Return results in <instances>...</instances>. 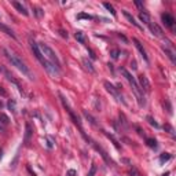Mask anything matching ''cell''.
<instances>
[{"label": "cell", "mask_w": 176, "mask_h": 176, "mask_svg": "<svg viewBox=\"0 0 176 176\" xmlns=\"http://www.w3.org/2000/svg\"><path fill=\"white\" fill-rule=\"evenodd\" d=\"M29 44H30V48H32V51H33V54H35V57L37 58V61L41 65H43V68L48 73H50L52 77H58L59 76V69H57L54 65H51L45 58H44V55L41 54V51H40V47H39V44L35 41V40H32V39H29Z\"/></svg>", "instance_id": "1"}, {"label": "cell", "mask_w": 176, "mask_h": 176, "mask_svg": "<svg viewBox=\"0 0 176 176\" xmlns=\"http://www.w3.org/2000/svg\"><path fill=\"white\" fill-rule=\"evenodd\" d=\"M3 52H4V55H6V58L11 62V65H14L17 69L22 73V74H25L28 79H30V80H33V74L30 73V70H29V68L25 65V62L21 59V58L15 54V52H13L11 50H8V48H3Z\"/></svg>", "instance_id": "2"}, {"label": "cell", "mask_w": 176, "mask_h": 176, "mask_svg": "<svg viewBox=\"0 0 176 176\" xmlns=\"http://www.w3.org/2000/svg\"><path fill=\"white\" fill-rule=\"evenodd\" d=\"M120 72H121V74L125 77V80L128 83H129V85H131L132 91H133V94H135V96H136V99H138V103L139 106H145L146 105V99H145V94H143V91L140 89V87L138 85V81L135 80V77L128 72V70L125 69V68H120Z\"/></svg>", "instance_id": "3"}, {"label": "cell", "mask_w": 176, "mask_h": 176, "mask_svg": "<svg viewBox=\"0 0 176 176\" xmlns=\"http://www.w3.org/2000/svg\"><path fill=\"white\" fill-rule=\"evenodd\" d=\"M39 47H40V51H41V54L44 55V58H45L51 65H54L57 69H61V62H59V59H58L57 54L54 52V50H52L51 47H48L47 44H44V43L39 44Z\"/></svg>", "instance_id": "4"}, {"label": "cell", "mask_w": 176, "mask_h": 176, "mask_svg": "<svg viewBox=\"0 0 176 176\" xmlns=\"http://www.w3.org/2000/svg\"><path fill=\"white\" fill-rule=\"evenodd\" d=\"M59 98H61V102H62V105H63V107L66 109V112L69 113V116H70V118L73 120V123H74L76 125L80 128V131H81V133L85 136V133H84V131H83V127H81V121H80V118H79V116L73 112V109H72V106L69 105V102L66 101V98L63 96L62 94H59Z\"/></svg>", "instance_id": "5"}, {"label": "cell", "mask_w": 176, "mask_h": 176, "mask_svg": "<svg viewBox=\"0 0 176 176\" xmlns=\"http://www.w3.org/2000/svg\"><path fill=\"white\" fill-rule=\"evenodd\" d=\"M105 88H106V91L109 92V94H112L117 99L118 102H121L123 105H127V102L124 101V98H123V95L120 94V91H118V88H116L113 85V84H110L109 81H105Z\"/></svg>", "instance_id": "6"}, {"label": "cell", "mask_w": 176, "mask_h": 176, "mask_svg": "<svg viewBox=\"0 0 176 176\" xmlns=\"http://www.w3.org/2000/svg\"><path fill=\"white\" fill-rule=\"evenodd\" d=\"M147 26H149V29H150V32L156 36V37H162V29L160 28V26L156 24V22H149L147 24Z\"/></svg>", "instance_id": "7"}, {"label": "cell", "mask_w": 176, "mask_h": 176, "mask_svg": "<svg viewBox=\"0 0 176 176\" xmlns=\"http://www.w3.org/2000/svg\"><path fill=\"white\" fill-rule=\"evenodd\" d=\"M139 87H140V89L143 91L145 89L146 92H150V83H149V80H147V77L146 76H139V84H138Z\"/></svg>", "instance_id": "8"}, {"label": "cell", "mask_w": 176, "mask_h": 176, "mask_svg": "<svg viewBox=\"0 0 176 176\" xmlns=\"http://www.w3.org/2000/svg\"><path fill=\"white\" fill-rule=\"evenodd\" d=\"M132 41L135 43V47H136V48H138V51L140 52V55H142V58L145 59V62H149V57H147V54H146V50L143 48V45L140 44V41H139L138 39H135V37L132 39Z\"/></svg>", "instance_id": "9"}, {"label": "cell", "mask_w": 176, "mask_h": 176, "mask_svg": "<svg viewBox=\"0 0 176 176\" xmlns=\"http://www.w3.org/2000/svg\"><path fill=\"white\" fill-rule=\"evenodd\" d=\"M89 142H91V145H92V146H94V147H95V150H96V151H99V153H101V156H102V157H103V160H105V161H106L107 164H112V162H113V161H112V160L109 158V156H107V153H106V151H105V150H103V149H102L101 146H98V145H96V143H95V142H94V140H91V139H89Z\"/></svg>", "instance_id": "10"}, {"label": "cell", "mask_w": 176, "mask_h": 176, "mask_svg": "<svg viewBox=\"0 0 176 176\" xmlns=\"http://www.w3.org/2000/svg\"><path fill=\"white\" fill-rule=\"evenodd\" d=\"M161 19H162L164 25L168 26V28H173V24H175V18L171 15V14L168 13H164L162 15H161Z\"/></svg>", "instance_id": "11"}, {"label": "cell", "mask_w": 176, "mask_h": 176, "mask_svg": "<svg viewBox=\"0 0 176 176\" xmlns=\"http://www.w3.org/2000/svg\"><path fill=\"white\" fill-rule=\"evenodd\" d=\"M123 14H124V17L128 19V22H129V24H132L133 26H136V28H138V29H140V30H143V26L140 25L139 22H136V19L133 18V17H132V15L128 13L127 10H123Z\"/></svg>", "instance_id": "12"}, {"label": "cell", "mask_w": 176, "mask_h": 176, "mask_svg": "<svg viewBox=\"0 0 176 176\" xmlns=\"http://www.w3.org/2000/svg\"><path fill=\"white\" fill-rule=\"evenodd\" d=\"M11 4H13V6L17 8V11H18V13H21L22 15H25V17H28V15H29L28 10H26V7L24 6L22 3H19V1H11Z\"/></svg>", "instance_id": "13"}, {"label": "cell", "mask_w": 176, "mask_h": 176, "mask_svg": "<svg viewBox=\"0 0 176 176\" xmlns=\"http://www.w3.org/2000/svg\"><path fill=\"white\" fill-rule=\"evenodd\" d=\"M162 51L165 52V55L171 59V62L176 63V58H175V52H173V50H171L169 47H162Z\"/></svg>", "instance_id": "14"}, {"label": "cell", "mask_w": 176, "mask_h": 176, "mask_svg": "<svg viewBox=\"0 0 176 176\" xmlns=\"http://www.w3.org/2000/svg\"><path fill=\"white\" fill-rule=\"evenodd\" d=\"M0 30L1 32H4L7 36H10V37H13V39H17V36H15V33L13 32V29H10L8 26H6L4 24H1L0 22Z\"/></svg>", "instance_id": "15"}, {"label": "cell", "mask_w": 176, "mask_h": 176, "mask_svg": "<svg viewBox=\"0 0 176 176\" xmlns=\"http://www.w3.org/2000/svg\"><path fill=\"white\" fill-rule=\"evenodd\" d=\"M83 65H84V68H85V70H88L91 74H94L95 73V68L92 66V63H91V61H88L87 58H84L83 59Z\"/></svg>", "instance_id": "16"}, {"label": "cell", "mask_w": 176, "mask_h": 176, "mask_svg": "<svg viewBox=\"0 0 176 176\" xmlns=\"http://www.w3.org/2000/svg\"><path fill=\"white\" fill-rule=\"evenodd\" d=\"M25 128H26V132H25V139H24V142H25V145H29V142H30V136H32V128H30L29 124H26Z\"/></svg>", "instance_id": "17"}, {"label": "cell", "mask_w": 176, "mask_h": 176, "mask_svg": "<svg viewBox=\"0 0 176 176\" xmlns=\"http://www.w3.org/2000/svg\"><path fill=\"white\" fill-rule=\"evenodd\" d=\"M74 37H76V40H77L79 43L85 44V35H84L81 30H77V32H76V33H74Z\"/></svg>", "instance_id": "18"}, {"label": "cell", "mask_w": 176, "mask_h": 176, "mask_svg": "<svg viewBox=\"0 0 176 176\" xmlns=\"http://www.w3.org/2000/svg\"><path fill=\"white\" fill-rule=\"evenodd\" d=\"M139 19H140V21H142L143 24H146V25H147V24H149V22L151 21V19H150V15H149L147 13H145V11L139 14Z\"/></svg>", "instance_id": "19"}, {"label": "cell", "mask_w": 176, "mask_h": 176, "mask_svg": "<svg viewBox=\"0 0 176 176\" xmlns=\"http://www.w3.org/2000/svg\"><path fill=\"white\" fill-rule=\"evenodd\" d=\"M6 77H7V80H8V81L14 83V84H15V85H17V87H18V89H19V91H21V92H22V88L19 87V83L17 81V80H15V79H14L13 76L10 74V73H8V72H7V70H6Z\"/></svg>", "instance_id": "20"}, {"label": "cell", "mask_w": 176, "mask_h": 176, "mask_svg": "<svg viewBox=\"0 0 176 176\" xmlns=\"http://www.w3.org/2000/svg\"><path fill=\"white\" fill-rule=\"evenodd\" d=\"M146 143H147V146L151 147V149H156V147H157V140L153 138H147L146 139Z\"/></svg>", "instance_id": "21"}, {"label": "cell", "mask_w": 176, "mask_h": 176, "mask_svg": "<svg viewBox=\"0 0 176 176\" xmlns=\"http://www.w3.org/2000/svg\"><path fill=\"white\" fill-rule=\"evenodd\" d=\"M7 107L13 112V113H15V110H17V105H15V101L14 99H10V101L7 102Z\"/></svg>", "instance_id": "22"}, {"label": "cell", "mask_w": 176, "mask_h": 176, "mask_svg": "<svg viewBox=\"0 0 176 176\" xmlns=\"http://www.w3.org/2000/svg\"><path fill=\"white\" fill-rule=\"evenodd\" d=\"M105 135H106L107 138H109V139H110V140H112V142H113V145L116 146V149H118V150H120V149H121V147H120V145H118V142H117V140L114 139V136H113V135H110L109 132H105Z\"/></svg>", "instance_id": "23"}, {"label": "cell", "mask_w": 176, "mask_h": 176, "mask_svg": "<svg viewBox=\"0 0 176 176\" xmlns=\"http://www.w3.org/2000/svg\"><path fill=\"white\" fill-rule=\"evenodd\" d=\"M103 6H105V8H106L107 11H109V13L112 14L113 17H116V11H114V7L112 6L110 3H103Z\"/></svg>", "instance_id": "24"}, {"label": "cell", "mask_w": 176, "mask_h": 176, "mask_svg": "<svg viewBox=\"0 0 176 176\" xmlns=\"http://www.w3.org/2000/svg\"><path fill=\"white\" fill-rule=\"evenodd\" d=\"M171 158H172V154H169V153H164V154L160 156V161H161V162H165V161H169Z\"/></svg>", "instance_id": "25"}, {"label": "cell", "mask_w": 176, "mask_h": 176, "mask_svg": "<svg viewBox=\"0 0 176 176\" xmlns=\"http://www.w3.org/2000/svg\"><path fill=\"white\" fill-rule=\"evenodd\" d=\"M77 19H94L92 15H89V14H85V13H80L77 15Z\"/></svg>", "instance_id": "26"}, {"label": "cell", "mask_w": 176, "mask_h": 176, "mask_svg": "<svg viewBox=\"0 0 176 176\" xmlns=\"http://www.w3.org/2000/svg\"><path fill=\"white\" fill-rule=\"evenodd\" d=\"M96 171H98L96 165H95V164H92V165H91V169H89V172H88L87 176H95V175H96Z\"/></svg>", "instance_id": "27"}, {"label": "cell", "mask_w": 176, "mask_h": 176, "mask_svg": "<svg viewBox=\"0 0 176 176\" xmlns=\"http://www.w3.org/2000/svg\"><path fill=\"white\" fill-rule=\"evenodd\" d=\"M0 121L3 123V124H8L10 123V118L7 117L6 114H3V113H0Z\"/></svg>", "instance_id": "28"}, {"label": "cell", "mask_w": 176, "mask_h": 176, "mask_svg": "<svg viewBox=\"0 0 176 176\" xmlns=\"http://www.w3.org/2000/svg\"><path fill=\"white\" fill-rule=\"evenodd\" d=\"M33 10H35V14H36V17H39V18H40V17H43L44 11L41 10V8H39V7H35Z\"/></svg>", "instance_id": "29"}, {"label": "cell", "mask_w": 176, "mask_h": 176, "mask_svg": "<svg viewBox=\"0 0 176 176\" xmlns=\"http://www.w3.org/2000/svg\"><path fill=\"white\" fill-rule=\"evenodd\" d=\"M147 121H149V123H150V125L156 127V128H160V125H158L157 123H156V120L153 118V117H150V116H149V117H147Z\"/></svg>", "instance_id": "30"}, {"label": "cell", "mask_w": 176, "mask_h": 176, "mask_svg": "<svg viewBox=\"0 0 176 176\" xmlns=\"http://www.w3.org/2000/svg\"><path fill=\"white\" fill-rule=\"evenodd\" d=\"M110 55H112L113 59H117V58L120 57V51L118 50H112L110 51Z\"/></svg>", "instance_id": "31"}, {"label": "cell", "mask_w": 176, "mask_h": 176, "mask_svg": "<svg viewBox=\"0 0 176 176\" xmlns=\"http://www.w3.org/2000/svg\"><path fill=\"white\" fill-rule=\"evenodd\" d=\"M84 116H85V118H88V120H89V123H91L92 125H96V123H95V120L92 118V117H91V116H89V114H88L87 112H84Z\"/></svg>", "instance_id": "32"}, {"label": "cell", "mask_w": 176, "mask_h": 176, "mask_svg": "<svg viewBox=\"0 0 176 176\" xmlns=\"http://www.w3.org/2000/svg\"><path fill=\"white\" fill-rule=\"evenodd\" d=\"M129 172H131V175H133V176H142V175H140V173L138 172V169H136V168H133V167H132V169L129 171Z\"/></svg>", "instance_id": "33"}, {"label": "cell", "mask_w": 176, "mask_h": 176, "mask_svg": "<svg viewBox=\"0 0 176 176\" xmlns=\"http://www.w3.org/2000/svg\"><path fill=\"white\" fill-rule=\"evenodd\" d=\"M165 128L169 131V133L172 135V136H175V132H173V128H172V127H171V125H165Z\"/></svg>", "instance_id": "34"}, {"label": "cell", "mask_w": 176, "mask_h": 176, "mask_svg": "<svg viewBox=\"0 0 176 176\" xmlns=\"http://www.w3.org/2000/svg\"><path fill=\"white\" fill-rule=\"evenodd\" d=\"M118 37L121 39V40H123L124 43H128V40H127V37H125V36H124V35H121V33H118Z\"/></svg>", "instance_id": "35"}, {"label": "cell", "mask_w": 176, "mask_h": 176, "mask_svg": "<svg viewBox=\"0 0 176 176\" xmlns=\"http://www.w3.org/2000/svg\"><path fill=\"white\" fill-rule=\"evenodd\" d=\"M68 176H76V171L74 169H69L68 171Z\"/></svg>", "instance_id": "36"}, {"label": "cell", "mask_w": 176, "mask_h": 176, "mask_svg": "<svg viewBox=\"0 0 176 176\" xmlns=\"http://www.w3.org/2000/svg\"><path fill=\"white\" fill-rule=\"evenodd\" d=\"M61 36H62V37H66L68 39V36H69V35H68V32H65V30H62V29H61Z\"/></svg>", "instance_id": "37"}, {"label": "cell", "mask_w": 176, "mask_h": 176, "mask_svg": "<svg viewBox=\"0 0 176 176\" xmlns=\"http://www.w3.org/2000/svg\"><path fill=\"white\" fill-rule=\"evenodd\" d=\"M135 4H136V7H139V8H142V7H143V4H142L140 1H138V0L135 1Z\"/></svg>", "instance_id": "38"}, {"label": "cell", "mask_w": 176, "mask_h": 176, "mask_svg": "<svg viewBox=\"0 0 176 176\" xmlns=\"http://www.w3.org/2000/svg\"><path fill=\"white\" fill-rule=\"evenodd\" d=\"M0 94L3 95V96H6V95H7V92H6V91H4V89H3V88H1V87H0Z\"/></svg>", "instance_id": "39"}, {"label": "cell", "mask_w": 176, "mask_h": 176, "mask_svg": "<svg viewBox=\"0 0 176 176\" xmlns=\"http://www.w3.org/2000/svg\"><path fill=\"white\" fill-rule=\"evenodd\" d=\"M131 66H132V69H136V62H135V61H132V62H131Z\"/></svg>", "instance_id": "40"}, {"label": "cell", "mask_w": 176, "mask_h": 176, "mask_svg": "<svg viewBox=\"0 0 176 176\" xmlns=\"http://www.w3.org/2000/svg\"><path fill=\"white\" fill-rule=\"evenodd\" d=\"M28 171H29V173H30L32 176H37V175H36V173H35V172H33V171L30 169V168H28Z\"/></svg>", "instance_id": "41"}, {"label": "cell", "mask_w": 176, "mask_h": 176, "mask_svg": "<svg viewBox=\"0 0 176 176\" xmlns=\"http://www.w3.org/2000/svg\"><path fill=\"white\" fill-rule=\"evenodd\" d=\"M162 176H169V172H165V173H164Z\"/></svg>", "instance_id": "42"}]
</instances>
